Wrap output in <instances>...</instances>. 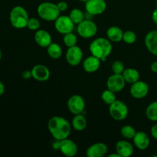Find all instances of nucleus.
Returning <instances> with one entry per match:
<instances>
[{"label": "nucleus", "instance_id": "4be33fe9", "mask_svg": "<svg viewBox=\"0 0 157 157\" xmlns=\"http://www.w3.org/2000/svg\"><path fill=\"white\" fill-rule=\"evenodd\" d=\"M71 126L75 130L82 131L87 127V119L82 113L75 115L72 119Z\"/></svg>", "mask_w": 157, "mask_h": 157}, {"label": "nucleus", "instance_id": "c9c22d12", "mask_svg": "<svg viewBox=\"0 0 157 157\" xmlns=\"http://www.w3.org/2000/svg\"><path fill=\"white\" fill-rule=\"evenodd\" d=\"M150 69L153 73H157V61H154L150 65Z\"/></svg>", "mask_w": 157, "mask_h": 157}, {"label": "nucleus", "instance_id": "f03ea898", "mask_svg": "<svg viewBox=\"0 0 157 157\" xmlns=\"http://www.w3.org/2000/svg\"><path fill=\"white\" fill-rule=\"evenodd\" d=\"M89 49L92 55L97 57L101 61H106L107 57L111 54L113 47L111 41L108 38L101 37L94 39L90 43Z\"/></svg>", "mask_w": 157, "mask_h": 157}, {"label": "nucleus", "instance_id": "20e7f679", "mask_svg": "<svg viewBox=\"0 0 157 157\" xmlns=\"http://www.w3.org/2000/svg\"><path fill=\"white\" fill-rule=\"evenodd\" d=\"M37 12L39 17L45 21H55L60 15L61 11L57 4L50 2H44L38 5Z\"/></svg>", "mask_w": 157, "mask_h": 157}, {"label": "nucleus", "instance_id": "aec40b11", "mask_svg": "<svg viewBox=\"0 0 157 157\" xmlns=\"http://www.w3.org/2000/svg\"><path fill=\"white\" fill-rule=\"evenodd\" d=\"M116 152L121 157H130L133 153V146L127 140H120L116 144Z\"/></svg>", "mask_w": 157, "mask_h": 157}, {"label": "nucleus", "instance_id": "423d86ee", "mask_svg": "<svg viewBox=\"0 0 157 157\" xmlns=\"http://www.w3.org/2000/svg\"><path fill=\"white\" fill-rule=\"evenodd\" d=\"M77 32L84 38H90L95 36L98 32V25L90 19H84L78 25Z\"/></svg>", "mask_w": 157, "mask_h": 157}, {"label": "nucleus", "instance_id": "58836bf2", "mask_svg": "<svg viewBox=\"0 0 157 157\" xmlns=\"http://www.w3.org/2000/svg\"><path fill=\"white\" fill-rule=\"evenodd\" d=\"M4 92H5V85L4 84L0 81V96H2V95L3 94Z\"/></svg>", "mask_w": 157, "mask_h": 157}, {"label": "nucleus", "instance_id": "f8f14e48", "mask_svg": "<svg viewBox=\"0 0 157 157\" xmlns=\"http://www.w3.org/2000/svg\"><path fill=\"white\" fill-rule=\"evenodd\" d=\"M83 59V52L81 48L78 45L68 48L66 52V61L70 65H78Z\"/></svg>", "mask_w": 157, "mask_h": 157}, {"label": "nucleus", "instance_id": "7c9ffc66", "mask_svg": "<svg viewBox=\"0 0 157 157\" xmlns=\"http://www.w3.org/2000/svg\"><path fill=\"white\" fill-rule=\"evenodd\" d=\"M111 68L113 74H118V75H122L124 71L125 70L124 63L121 61H115L112 64Z\"/></svg>", "mask_w": 157, "mask_h": 157}, {"label": "nucleus", "instance_id": "79ce46f5", "mask_svg": "<svg viewBox=\"0 0 157 157\" xmlns=\"http://www.w3.org/2000/svg\"><path fill=\"white\" fill-rule=\"evenodd\" d=\"M79 1H81V2H87V0H79Z\"/></svg>", "mask_w": 157, "mask_h": 157}, {"label": "nucleus", "instance_id": "473e14b6", "mask_svg": "<svg viewBox=\"0 0 157 157\" xmlns=\"http://www.w3.org/2000/svg\"><path fill=\"white\" fill-rule=\"evenodd\" d=\"M57 6H58V8L59 9V10L61 11V12H64V11L67 10V8H68V5H67V3L64 1L59 2L57 4Z\"/></svg>", "mask_w": 157, "mask_h": 157}, {"label": "nucleus", "instance_id": "72a5a7b5", "mask_svg": "<svg viewBox=\"0 0 157 157\" xmlns=\"http://www.w3.org/2000/svg\"><path fill=\"white\" fill-rule=\"evenodd\" d=\"M150 133H151L152 136L157 140V124H154L151 127V129H150Z\"/></svg>", "mask_w": 157, "mask_h": 157}, {"label": "nucleus", "instance_id": "9d476101", "mask_svg": "<svg viewBox=\"0 0 157 157\" xmlns=\"http://www.w3.org/2000/svg\"><path fill=\"white\" fill-rule=\"evenodd\" d=\"M126 81L122 75L113 74L110 75L107 81V89L112 90L114 93H118L124 90L126 85Z\"/></svg>", "mask_w": 157, "mask_h": 157}, {"label": "nucleus", "instance_id": "4c0bfd02", "mask_svg": "<svg viewBox=\"0 0 157 157\" xmlns=\"http://www.w3.org/2000/svg\"><path fill=\"white\" fill-rule=\"evenodd\" d=\"M60 144H61V140H56V141L54 142L53 144H52V147H53V148L55 149V150H59Z\"/></svg>", "mask_w": 157, "mask_h": 157}, {"label": "nucleus", "instance_id": "0eeeda50", "mask_svg": "<svg viewBox=\"0 0 157 157\" xmlns=\"http://www.w3.org/2000/svg\"><path fill=\"white\" fill-rule=\"evenodd\" d=\"M55 28L58 33L65 35L73 32L75 29V23L71 21L69 16L59 15L55 21Z\"/></svg>", "mask_w": 157, "mask_h": 157}, {"label": "nucleus", "instance_id": "37998d69", "mask_svg": "<svg viewBox=\"0 0 157 157\" xmlns=\"http://www.w3.org/2000/svg\"><path fill=\"white\" fill-rule=\"evenodd\" d=\"M156 8H157V0H156Z\"/></svg>", "mask_w": 157, "mask_h": 157}, {"label": "nucleus", "instance_id": "39448f33", "mask_svg": "<svg viewBox=\"0 0 157 157\" xmlns=\"http://www.w3.org/2000/svg\"><path fill=\"white\" fill-rule=\"evenodd\" d=\"M109 112L113 119L115 121H121L126 119L128 116L129 110L125 103L120 100H116L110 105Z\"/></svg>", "mask_w": 157, "mask_h": 157}, {"label": "nucleus", "instance_id": "6e6552de", "mask_svg": "<svg viewBox=\"0 0 157 157\" xmlns=\"http://www.w3.org/2000/svg\"><path fill=\"white\" fill-rule=\"evenodd\" d=\"M67 107L73 114H79L84 112L85 108V101L84 98L78 94H74L70 97L67 102Z\"/></svg>", "mask_w": 157, "mask_h": 157}, {"label": "nucleus", "instance_id": "412c9836", "mask_svg": "<svg viewBox=\"0 0 157 157\" xmlns=\"http://www.w3.org/2000/svg\"><path fill=\"white\" fill-rule=\"evenodd\" d=\"M124 32L117 26H111L107 30V38L112 42H120L123 40Z\"/></svg>", "mask_w": 157, "mask_h": 157}, {"label": "nucleus", "instance_id": "1a4fd4ad", "mask_svg": "<svg viewBox=\"0 0 157 157\" xmlns=\"http://www.w3.org/2000/svg\"><path fill=\"white\" fill-rule=\"evenodd\" d=\"M85 10L92 15L104 13L107 9L105 0H87L85 2Z\"/></svg>", "mask_w": 157, "mask_h": 157}, {"label": "nucleus", "instance_id": "5701e85b", "mask_svg": "<svg viewBox=\"0 0 157 157\" xmlns=\"http://www.w3.org/2000/svg\"><path fill=\"white\" fill-rule=\"evenodd\" d=\"M126 82L129 84H133L139 81L140 73L136 69L134 68H127L124 71L122 74Z\"/></svg>", "mask_w": 157, "mask_h": 157}, {"label": "nucleus", "instance_id": "cd10ccee", "mask_svg": "<svg viewBox=\"0 0 157 157\" xmlns=\"http://www.w3.org/2000/svg\"><path fill=\"white\" fill-rule=\"evenodd\" d=\"M63 41H64V44H65V46H67V48H71L77 45L78 38H77L76 35H75L73 32H69V33L64 35Z\"/></svg>", "mask_w": 157, "mask_h": 157}, {"label": "nucleus", "instance_id": "2f4dec72", "mask_svg": "<svg viewBox=\"0 0 157 157\" xmlns=\"http://www.w3.org/2000/svg\"><path fill=\"white\" fill-rule=\"evenodd\" d=\"M41 26L40 21L38 18H29V21L27 24V28L31 31H35L38 30Z\"/></svg>", "mask_w": 157, "mask_h": 157}, {"label": "nucleus", "instance_id": "b1692460", "mask_svg": "<svg viewBox=\"0 0 157 157\" xmlns=\"http://www.w3.org/2000/svg\"><path fill=\"white\" fill-rule=\"evenodd\" d=\"M47 52L48 56L52 59H58L62 55L61 47L57 43H52L47 48Z\"/></svg>", "mask_w": 157, "mask_h": 157}, {"label": "nucleus", "instance_id": "e433bc0d", "mask_svg": "<svg viewBox=\"0 0 157 157\" xmlns=\"http://www.w3.org/2000/svg\"><path fill=\"white\" fill-rule=\"evenodd\" d=\"M152 19H153V22L157 25V8L153 12V14H152Z\"/></svg>", "mask_w": 157, "mask_h": 157}, {"label": "nucleus", "instance_id": "a211bd4d", "mask_svg": "<svg viewBox=\"0 0 157 157\" xmlns=\"http://www.w3.org/2000/svg\"><path fill=\"white\" fill-rule=\"evenodd\" d=\"M144 42L147 50L152 55L157 56V30L148 32L145 37Z\"/></svg>", "mask_w": 157, "mask_h": 157}, {"label": "nucleus", "instance_id": "f704fd0d", "mask_svg": "<svg viewBox=\"0 0 157 157\" xmlns=\"http://www.w3.org/2000/svg\"><path fill=\"white\" fill-rule=\"evenodd\" d=\"M21 76H22L24 79H29V78H32V71H25L22 73V75H21Z\"/></svg>", "mask_w": 157, "mask_h": 157}, {"label": "nucleus", "instance_id": "ddd939ff", "mask_svg": "<svg viewBox=\"0 0 157 157\" xmlns=\"http://www.w3.org/2000/svg\"><path fill=\"white\" fill-rule=\"evenodd\" d=\"M60 151L67 157H73L75 156L78 153V148L77 144L71 140L64 139L61 140V144H60Z\"/></svg>", "mask_w": 157, "mask_h": 157}, {"label": "nucleus", "instance_id": "c756f323", "mask_svg": "<svg viewBox=\"0 0 157 157\" xmlns=\"http://www.w3.org/2000/svg\"><path fill=\"white\" fill-rule=\"evenodd\" d=\"M123 41L126 44H133L136 41V35L133 31H126L124 32L123 35Z\"/></svg>", "mask_w": 157, "mask_h": 157}, {"label": "nucleus", "instance_id": "4468645a", "mask_svg": "<svg viewBox=\"0 0 157 157\" xmlns=\"http://www.w3.org/2000/svg\"><path fill=\"white\" fill-rule=\"evenodd\" d=\"M32 78L38 81H46L50 78V70L44 64H36L32 67Z\"/></svg>", "mask_w": 157, "mask_h": 157}, {"label": "nucleus", "instance_id": "ea45409f", "mask_svg": "<svg viewBox=\"0 0 157 157\" xmlns=\"http://www.w3.org/2000/svg\"><path fill=\"white\" fill-rule=\"evenodd\" d=\"M108 157H121V156L116 152V153H111V154L109 155Z\"/></svg>", "mask_w": 157, "mask_h": 157}, {"label": "nucleus", "instance_id": "bb28decb", "mask_svg": "<svg viewBox=\"0 0 157 157\" xmlns=\"http://www.w3.org/2000/svg\"><path fill=\"white\" fill-rule=\"evenodd\" d=\"M115 94L116 93H114V92L112 91V90L107 89V90H105L102 93V94H101V99H102V101H104L106 104H108V105L110 106V104H113V103L117 100Z\"/></svg>", "mask_w": 157, "mask_h": 157}, {"label": "nucleus", "instance_id": "393cba45", "mask_svg": "<svg viewBox=\"0 0 157 157\" xmlns=\"http://www.w3.org/2000/svg\"><path fill=\"white\" fill-rule=\"evenodd\" d=\"M69 17L71 21L75 23V25H78L85 19V14L80 9L75 8L73 9L69 13Z\"/></svg>", "mask_w": 157, "mask_h": 157}, {"label": "nucleus", "instance_id": "a19ab883", "mask_svg": "<svg viewBox=\"0 0 157 157\" xmlns=\"http://www.w3.org/2000/svg\"><path fill=\"white\" fill-rule=\"evenodd\" d=\"M1 58H2V52H1V49H0V61H1Z\"/></svg>", "mask_w": 157, "mask_h": 157}, {"label": "nucleus", "instance_id": "7ed1b4c3", "mask_svg": "<svg viewBox=\"0 0 157 157\" xmlns=\"http://www.w3.org/2000/svg\"><path fill=\"white\" fill-rule=\"evenodd\" d=\"M11 25L18 29H25L27 27L29 17L27 11L22 6H17L11 10L9 15Z\"/></svg>", "mask_w": 157, "mask_h": 157}, {"label": "nucleus", "instance_id": "f3484780", "mask_svg": "<svg viewBox=\"0 0 157 157\" xmlns=\"http://www.w3.org/2000/svg\"><path fill=\"white\" fill-rule=\"evenodd\" d=\"M135 147L140 150H147L150 144V140L148 135L144 131H138L133 138Z\"/></svg>", "mask_w": 157, "mask_h": 157}, {"label": "nucleus", "instance_id": "9b49d317", "mask_svg": "<svg viewBox=\"0 0 157 157\" xmlns=\"http://www.w3.org/2000/svg\"><path fill=\"white\" fill-rule=\"evenodd\" d=\"M150 90L149 85L143 81H137L136 82L132 84L130 87V94L133 98L136 99H142L147 96Z\"/></svg>", "mask_w": 157, "mask_h": 157}, {"label": "nucleus", "instance_id": "c85d7f7f", "mask_svg": "<svg viewBox=\"0 0 157 157\" xmlns=\"http://www.w3.org/2000/svg\"><path fill=\"white\" fill-rule=\"evenodd\" d=\"M136 133V130H135L132 126L130 125L124 126L121 130V135H122L124 138L128 140L133 139V138L134 137Z\"/></svg>", "mask_w": 157, "mask_h": 157}, {"label": "nucleus", "instance_id": "a878e982", "mask_svg": "<svg viewBox=\"0 0 157 157\" xmlns=\"http://www.w3.org/2000/svg\"><path fill=\"white\" fill-rule=\"evenodd\" d=\"M146 116L150 121L157 122V101L149 104L146 110Z\"/></svg>", "mask_w": 157, "mask_h": 157}, {"label": "nucleus", "instance_id": "dca6fc26", "mask_svg": "<svg viewBox=\"0 0 157 157\" xmlns=\"http://www.w3.org/2000/svg\"><path fill=\"white\" fill-rule=\"evenodd\" d=\"M35 41L40 47L42 48H48L51 44H52V38L51 36L50 33L47 32L46 30L43 29H38L35 32Z\"/></svg>", "mask_w": 157, "mask_h": 157}, {"label": "nucleus", "instance_id": "2eb2a0df", "mask_svg": "<svg viewBox=\"0 0 157 157\" xmlns=\"http://www.w3.org/2000/svg\"><path fill=\"white\" fill-rule=\"evenodd\" d=\"M107 146L104 143H95L87 148V157H103L107 153Z\"/></svg>", "mask_w": 157, "mask_h": 157}, {"label": "nucleus", "instance_id": "6ab92c4d", "mask_svg": "<svg viewBox=\"0 0 157 157\" xmlns=\"http://www.w3.org/2000/svg\"><path fill=\"white\" fill-rule=\"evenodd\" d=\"M101 60L94 55L85 58L83 63V68L87 73H94L99 69Z\"/></svg>", "mask_w": 157, "mask_h": 157}, {"label": "nucleus", "instance_id": "f257e3e1", "mask_svg": "<svg viewBox=\"0 0 157 157\" xmlns=\"http://www.w3.org/2000/svg\"><path fill=\"white\" fill-rule=\"evenodd\" d=\"M48 128L52 136L55 140H63L68 138L71 130V126L65 118L55 116L48 121Z\"/></svg>", "mask_w": 157, "mask_h": 157}]
</instances>
